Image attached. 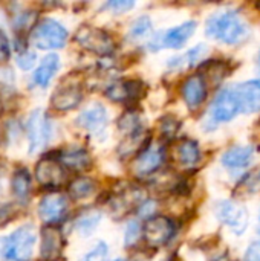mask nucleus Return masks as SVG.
Segmentation results:
<instances>
[{
  "label": "nucleus",
  "mask_w": 260,
  "mask_h": 261,
  "mask_svg": "<svg viewBox=\"0 0 260 261\" xmlns=\"http://www.w3.org/2000/svg\"><path fill=\"white\" fill-rule=\"evenodd\" d=\"M37 234L32 225H23L8 237L0 239V260L29 261L34 252Z\"/></svg>",
  "instance_id": "obj_2"
},
{
  "label": "nucleus",
  "mask_w": 260,
  "mask_h": 261,
  "mask_svg": "<svg viewBox=\"0 0 260 261\" xmlns=\"http://www.w3.org/2000/svg\"><path fill=\"white\" fill-rule=\"evenodd\" d=\"M28 139H29V153H37L41 150L49 138H51V122L41 110H34L29 115L28 124H26Z\"/></svg>",
  "instance_id": "obj_5"
},
{
  "label": "nucleus",
  "mask_w": 260,
  "mask_h": 261,
  "mask_svg": "<svg viewBox=\"0 0 260 261\" xmlns=\"http://www.w3.org/2000/svg\"><path fill=\"white\" fill-rule=\"evenodd\" d=\"M11 190L17 200L26 202L31 193V174L26 168H18L11 180Z\"/></svg>",
  "instance_id": "obj_23"
},
{
  "label": "nucleus",
  "mask_w": 260,
  "mask_h": 261,
  "mask_svg": "<svg viewBox=\"0 0 260 261\" xmlns=\"http://www.w3.org/2000/svg\"><path fill=\"white\" fill-rule=\"evenodd\" d=\"M241 112L254 113L260 110V80H251L236 87Z\"/></svg>",
  "instance_id": "obj_14"
},
{
  "label": "nucleus",
  "mask_w": 260,
  "mask_h": 261,
  "mask_svg": "<svg viewBox=\"0 0 260 261\" xmlns=\"http://www.w3.org/2000/svg\"><path fill=\"white\" fill-rule=\"evenodd\" d=\"M67 213V199L63 194H46L38 203V216L44 223H57Z\"/></svg>",
  "instance_id": "obj_10"
},
{
  "label": "nucleus",
  "mask_w": 260,
  "mask_h": 261,
  "mask_svg": "<svg viewBox=\"0 0 260 261\" xmlns=\"http://www.w3.org/2000/svg\"><path fill=\"white\" fill-rule=\"evenodd\" d=\"M256 67H257V70L260 72V52L257 54V57H256Z\"/></svg>",
  "instance_id": "obj_37"
},
{
  "label": "nucleus",
  "mask_w": 260,
  "mask_h": 261,
  "mask_svg": "<svg viewBox=\"0 0 260 261\" xmlns=\"http://www.w3.org/2000/svg\"><path fill=\"white\" fill-rule=\"evenodd\" d=\"M205 32L213 40L222 41L225 44H238L247 37L248 28L239 14L234 11H225L208 18Z\"/></svg>",
  "instance_id": "obj_1"
},
{
  "label": "nucleus",
  "mask_w": 260,
  "mask_h": 261,
  "mask_svg": "<svg viewBox=\"0 0 260 261\" xmlns=\"http://www.w3.org/2000/svg\"><path fill=\"white\" fill-rule=\"evenodd\" d=\"M196 31V21L190 20V21H184L176 28L169 29L167 32H164L162 35L153 38L150 41V47L153 50H158L161 47H172V49H181L188 40L190 37L195 34Z\"/></svg>",
  "instance_id": "obj_7"
},
{
  "label": "nucleus",
  "mask_w": 260,
  "mask_h": 261,
  "mask_svg": "<svg viewBox=\"0 0 260 261\" xmlns=\"http://www.w3.org/2000/svg\"><path fill=\"white\" fill-rule=\"evenodd\" d=\"M155 208H156V203L153 202V200H147L146 203H143V205H139V216L141 217H149V216H152L153 213H155Z\"/></svg>",
  "instance_id": "obj_36"
},
{
  "label": "nucleus",
  "mask_w": 260,
  "mask_h": 261,
  "mask_svg": "<svg viewBox=\"0 0 260 261\" xmlns=\"http://www.w3.org/2000/svg\"><path fill=\"white\" fill-rule=\"evenodd\" d=\"M245 261H260V243H253L245 252Z\"/></svg>",
  "instance_id": "obj_35"
},
{
  "label": "nucleus",
  "mask_w": 260,
  "mask_h": 261,
  "mask_svg": "<svg viewBox=\"0 0 260 261\" xmlns=\"http://www.w3.org/2000/svg\"><path fill=\"white\" fill-rule=\"evenodd\" d=\"M118 125H120V128H121L124 133H127V135H132V133L141 130V128H139V119H138L136 113H126V115L120 119V124H118Z\"/></svg>",
  "instance_id": "obj_28"
},
{
  "label": "nucleus",
  "mask_w": 260,
  "mask_h": 261,
  "mask_svg": "<svg viewBox=\"0 0 260 261\" xmlns=\"http://www.w3.org/2000/svg\"><path fill=\"white\" fill-rule=\"evenodd\" d=\"M204 52H205V46H202V44H201V46H196V47L187 50L185 55L178 57V58H175V60H170V61H172L170 66H173V67H176V66H192V64H195L196 61L201 60V57L204 55Z\"/></svg>",
  "instance_id": "obj_27"
},
{
  "label": "nucleus",
  "mask_w": 260,
  "mask_h": 261,
  "mask_svg": "<svg viewBox=\"0 0 260 261\" xmlns=\"http://www.w3.org/2000/svg\"><path fill=\"white\" fill-rule=\"evenodd\" d=\"M253 159V148L251 147H233L222 154V164L228 168H244L250 165Z\"/></svg>",
  "instance_id": "obj_20"
},
{
  "label": "nucleus",
  "mask_w": 260,
  "mask_h": 261,
  "mask_svg": "<svg viewBox=\"0 0 260 261\" xmlns=\"http://www.w3.org/2000/svg\"><path fill=\"white\" fill-rule=\"evenodd\" d=\"M75 40L78 41L80 46L97 55H109L115 46L112 37L106 31L89 24H84L78 29Z\"/></svg>",
  "instance_id": "obj_4"
},
{
  "label": "nucleus",
  "mask_w": 260,
  "mask_h": 261,
  "mask_svg": "<svg viewBox=\"0 0 260 261\" xmlns=\"http://www.w3.org/2000/svg\"><path fill=\"white\" fill-rule=\"evenodd\" d=\"M35 179L46 188H57L66 180V171L60 161L44 158L35 165Z\"/></svg>",
  "instance_id": "obj_9"
},
{
  "label": "nucleus",
  "mask_w": 260,
  "mask_h": 261,
  "mask_svg": "<svg viewBox=\"0 0 260 261\" xmlns=\"http://www.w3.org/2000/svg\"><path fill=\"white\" fill-rule=\"evenodd\" d=\"M216 217L239 236L248 228L247 210L231 200H224L216 205Z\"/></svg>",
  "instance_id": "obj_8"
},
{
  "label": "nucleus",
  "mask_w": 260,
  "mask_h": 261,
  "mask_svg": "<svg viewBox=\"0 0 260 261\" xmlns=\"http://www.w3.org/2000/svg\"><path fill=\"white\" fill-rule=\"evenodd\" d=\"M95 191V182L89 177H77L69 185V194L74 199H86Z\"/></svg>",
  "instance_id": "obj_24"
},
{
  "label": "nucleus",
  "mask_w": 260,
  "mask_h": 261,
  "mask_svg": "<svg viewBox=\"0 0 260 261\" xmlns=\"http://www.w3.org/2000/svg\"><path fill=\"white\" fill-rule=\"evenodd\" d=\"M106 95L109 99L118 101V102L136 99L143 95V84L139 81H135V80L124 81V83H115V84H110L107 87Z\"/></svg>",
  "instance_id": "obj_18"
},
{
  "label": "nucleus",
  "mask_w": 260,
  "mask_h": 261,
  "mask_svg": "<svg viewBox=\"0 0 260 261\" xmlns=\"http://www.w3.org/2000/svg\"><path fill=\"white\" fill-rule=\"evenodd\" d=\"M241 112V102L236 93V87L222 89L211 106V118L216 122H228L238 116Z\"/></svg>",
  "instance_id": "obj_6"
},
{
  "label": "nucleus",
  "mask_w": 260,
  "mask_h": 261,
  "mask_svg": "<svg viewBox=\"0 0 260 261\" xmlns=\"http://www.w3.org/2000/svg\"><path fill=\"white\" fill-rule=\"evenodd\" d=\"M9 60V41L6 35L0 31V64H5Z\"/></svg>",
  "instance_id": "obj_34"
},
{
  "label": "nucleus",
  "mask_w": 260,
  "mask_h": 261,
  "mask_svg": "<svg viewBox=\"0 0 260 261\" xmlns=\"http://www.w3.org/2000/svg\"><path fill=\"white\" fill-rule=\"evenodd\" d=\"M60 69V58L55 54H49L46 55L40 66L37 67L35 73H34V81L40 86V87H48V84L51 83V80L54 78V75L57 73V70Z\"/></svg>",
  "instance_id": "obj_19"
},
{
  "label": "nucleus",
  "mask_w": 260,
  "mask_h": 261,
  "mask_svg": "<svg viewBox=\"0 0 260 261\" xmlns=\"http://www.w3.org/2000/svg\"><path fill=\"white\" fill-rule=\"evenodd\" d=\"M17 64H18L21 69H25V70L31 69V67L35 64V54H34V52H29V50L21 52V54L18 55Z\"/></svg>",
  "instance_id": "obj_33"
},
{
  "label": "nucleus",
  "mask_w": 260,
  "mask_h": 261,
  "mask_svg": "<svg viewBox=\"0 0 260 261\" xmlns=\"http://www.w3.org/2000/svg\"><path fill=\"white\" fill-rule=\"evenodd\" d=\"M77 122L80 127H83L87 132H92V133L101 132L107 124V112L101 104L95 102L80 113Z\"/></svg>",
  "instance_id": "obj_16"
},
{
  "label": "nucleus",
  "mask_w": 260,
  "mask_h": 261,
  "mask_svg": "<svg viewBox=\"0 0 260 261\" xmlns=\"http://www.w3.org/2000/svg\"><path fill=\"white\" fill-rule=\"evenodd\" d=\"M100 220H101V214L97 213V211H89V213H84L83 216L78 217L77 223H75V229L81 234V236H90L97 226L100 225Z\"/></svg>",
  "instance_id": "obj_25"
},
{
  "label": "nucleus",
  "mask_w": 260,
  "mask_h": 261,
  "mask_svg": "<svg viewBox=\"0 0 260 261\" xmlns=\"http://www.w3.org/2000/svg\"><path fill=\"white\" fill-rule=\"evenodd\" d=\"M67 31L63 24L52 18H44L37 23L29 35V41L37 49H60L66 44Z\"/></svg>",
  "instance_id": "obj_3"
},
{
  "label": "nucleus",
  "mask_w": 260,
  "mask_h": 261,
  "mask_svg": "<svg viewBox=\"0 0 260 261\" xmlns=\"http://www.w3.org/2000/svg\"><path fill=\"white\" fill-rule=\"evenodd\" d=\"M259 234H260V229H259Z\"/></svg>",
  "instance_id": "obj_39"
},
{
  "label": "nucleus",
  "mask_w": 260,
  "mask_h": 261,
  "mask_svg": "<svg viewBox=\"0 0 260 261\" xmlns=\"http://www.w3.org/2000/svg\"><path fill=\"white\" fill-rule=\"evenodd\" d=\"M133 6H135V2H132V0H112L107 3V8L115 14L126 12V11L132 9Z\"/></svg>",
  "instance_id": "obj_32"
},
{
  "label": "nucleus",
  "mask_w": 260,
  "mask_h": 261,
  "mask_svg": "<svg viewBox=\"0 0 260 261\" xmlns=\"http://www.w3.org/2000/svg\"><path fill=\"white\" fill-rule=\"evenodd\" d=\"M175 226L167 217H150L144 226V237L150 246H162L173 236Z\"/></svg>",
  "instance_id": "obj_11"
},
{
  "label": "nucleus",
  "mask_w": 260,
  "mask_h": 261,
  "mask_svg": "<svg viewBox=\"0 0 260 261\" xmlns=\"http://www.w3.org/2000/svg\"><path fill=\"white\" fill-rule=\"evenodd\" d=\"M176 156L179 162L185 167H193L201 159V150L196 141L193 139H182L176 147Z\"/></svg>",
  "instance_id": "obj_22"
},
{
  "label": "nucleus",
  "mask_w": 260,
  "mask_h": 261,
  "mask_svg": "<svg viewBox=\"0 0 260 261\" xmlns=\"http://www.w3.org/2000/svg\"><path fill=\"white\" fill-rule=\"evenodd\" d=\"M164 161V150L159 145H152L147 147L135 161L133 164V170L136 174H150L153 171H156Z\"/></svg>",
  "instance_id": "obj_15"
},
{
  "label": "nucleus",
  "mask_w": 260,
  "mask_h": 261,
  "mask_svg": "<svg viewBox=\"0 0 260 261\" xmlns=\"http://www.w3.org/2000/svg\"><path fill=\"white\" fill-rule=\"evenodd\" d=\"M152 31V21L149 17L143 15V17H138L132 26H130V31H129V35L132 40H139V38H146Z\"/></svg>",
  "instance_id": "obj_26"
},
{
  "label": "nucleus",
  "mask_w": 260,
  "mask_h": 261,
  "mask_svg": "<svg viewBox=\"0 0 260 261\" xmlns=\"http://www.w3.org/2000/svg\"><path fill=\"white\" fill-rule=\"evenodd\" d=\"M60 164L70 170H84L90 165V156L83 148H67L60 153Z\"/></svg>",
  "instance_id": "obj_21"
},
{
  "label": "nucleus",
  "mask_w": 260,
  "mask_h": 261,
  "mask_svg": "<svg viewBox=\"0 0 260 261\" xmlns=\"http://www.w3.org/2000/svg\"><path fill=\"white\" fill-rule=\"evenodd\" d=\"M64 246L61 232L54 226H46L41 231V257L44 260L57 258Z\"/></svg>",
  "instance_id": "obj_17"
},
{
  "label": "nucleus",
  "mask_w": 260,
  "mask_h": 261,
  "mask_svg": "<svg viewBox=\"0 0 260 261\" xmlns=\"http://www.w3.org/2000/svg\"><path fill=\"white\" fill-rule=\"evenodd\" d=\"M109 258V248L104 242H100L90 252L86 254L83 261H107Z\"/></svg>",
  "instance_id": "obj_30"
},
{
  "label": "nucleus",
  "mask_w": 260,
  "mask_h": 261,
  "mask_svg": "<svg viewBox=\"0 0 260 261\" xmlns=\"http://www.w3.org/2000/svg\"><path fill=\"white\" fill-rule=\"evenodd\" d=\"M83 93L77 84H60L52 95V107L60 112H67L75 109L81 102Z\"/></svg>",
  "instance_id": "obj_13"
},
{
  "label": "nucleus",
  "mask_w": 260,
  "mask_h": 261,
  "mask_svg": "<svg viewBox=\"0 0 260 261\" xmlns=\"http://www.w3.org/2000/svg\"><path fill=\"white\" fill-rule=\"evenodd\" d=\"M115 261H124V260H115Z\"/></svg>",
  "instance_id": "obj_38"
},
{
  "label": "nucleus",
  "mask_w": 260,
  "mask_h": 261,
  "mask_svg": "<svg viewBox=\"0 0 260 261\" xmlns=\"http://www.w3.org/2000/svg\"><path fill=\"white\" fill-rule=\"evenodd\" d=\"M260 187V168L253 170L250 174L245 176V179L241 182L239 188H242L244 191H256Z\"/></svg>",
  "instance_id": "obj_31"
},
{
  "label": "nucleus",
  "mask_w": 260,
  "mask_h": 261,
  "mask_svg": "<svg viewBox=\"0 0 260 261\" xmlns=\"http://www.w3.org/2000/svg\"><path fill=\"white\" fill-rule=\"evenodd\" d=\"M182 98L193 110L198 109L207 98V83L202 75L196 73L188 76L182 84Z\"/></svg>",
  "instance_id": "obj_12"
},
{
  "label": "nucleus",
  "mask_w": 260,
  "mask_h": 261,
  "mask_svg": "<svg viewBox=\"0 0 260 261\" xmlns=\"http://www.w3.org/2000/svg\"><path fill=\"white\" fill-rule=\"evenodd\" d=\"M141 232L143 231H141V225H139L138 220L129 222L127 228H126V232H124V243H126V246H133L138 242Z\"/></svg>",
  "instance_id": "obj_29"
}]
</instances>
